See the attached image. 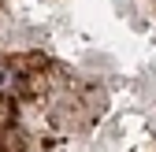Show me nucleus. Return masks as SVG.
Masks as SVG:
<instances>
[{
	"label": "nucleus",
	"instance_id": "nucleus-1",
	"mask_svg": "<svg viewBox=\"0 0 156 152\" xmlns=\"http://www.w3.org/2000/svg\"><path fill=\"white\" fill-rule=\"evenodd\" d=\"M0 152H156V0H0Z\"/></svg>",
	"mask_w": 156,
	"mask_h": 152
}]
</instances>
